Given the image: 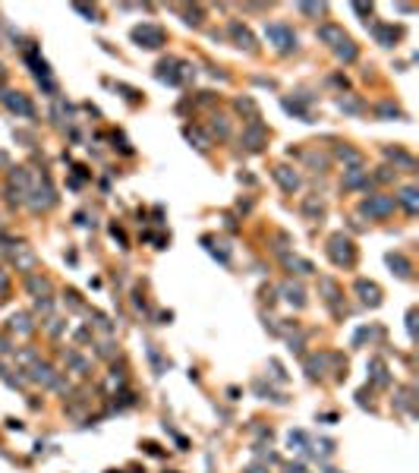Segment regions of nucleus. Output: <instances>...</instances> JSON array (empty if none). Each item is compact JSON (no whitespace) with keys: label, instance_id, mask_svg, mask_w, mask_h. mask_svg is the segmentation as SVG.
I'll use <instances>...</instances> for the list:
<instances>
[{"label":"nucleus","instance_id":"nucleus-18","mask_svg":"<svg viewBox=\"0 0 419 473\" xmlns=\"http://www.w3.org/2000/svg\"><path fill=\"white\" fill-rule=\"evenodd\" d=\"M183 133H186V139H189V142H195V149H202V152L211 145V136H205L202 130H199V126H186Z\"/></svg>","mask_w":419,"mask_h":473},{"label":"nucleus","instance_id":"nucleus-23","mask_svg":"<svg viewBox=\"0 0 419 473\" xmlns=\"http://www.w3.org/2000/svg\"><path fill=\"white\" fill-rule=\"evenodd\" d=\"M372 379H375V385H388V382H391V375H388V369H385L381 360H372Z\"/></svg>","mask_w":419,"mask_h":473},{"label":"nucleus","instance_id":"nucleus-7","mask_svg":"<svg viewBox=\"0 0 419 473\" xmlns=\"http://www.w3.org/2000/svg\"><path fill=\"white\" fill-rule=\"evenodd\" d=\"M369 186V174L362 168H350L343 174V190H366Z\"/></svg>","mask_w":419,"mask_h":473},{"label":"nucleus","instance_id":"nucleus-14","mask_svg":"<svg viewBox=\"0 0 419 473\" xmlns=\"http://www.w3.org/2000/svg\"><path fill=\"white\" fill-rule=\"evenodd\" d=\"M13 262H16V268H19V271H32L35 268V256H32L26 246H16L13 249Z\"/></svg>","mask_w":419,"mask_h":473},{"label":"nucleus","instance_id":"nucleus-22","mask_svg":"<svg viewBox=\"0 0 419 473\" xmlns=\"http://www.w3.org/2000/svg\"><path fill=\"white\" fill-rule=\"evenodd\" d=\"M303 211H306L309 218H315V221H318V218L325 215V205L318 202V199H315V196H309V199H306V202H303Z\"/></svg>","mask_w":419,"mask_h":473},{"label":"nucleus","instance_id":"nucleus-40","mask_svg":"<svg viewBox=\"0 0 419 473\" xmlns=\"http://www.w3.org/2000/svg\"><path fill=\"white\" fill-rule=\"evenodd\" d=\"M186 22H189V26H199V22H202V13H199V10H189V13H186Z\"/></svg>","mask_w":419,"mask_h":473},{"label":"nucleus","instance_id":"nucleus-33","mask_svg":"<svg viewBox=\"0 0 419 473\" xmlns=\"http://www.w3.org/2000/svg\"><path fill=\"white\" fill-rule=\"evenodd\" d=\"M66 363H69V366L76 369V372H85V369H88V360H82L79 353H72V350L66 353Z\"/></svg>","mask_w":419,"mask_h":473},{"label":"nucleus","instance_id":"nucleus-27","mask_svg":"<svg viewBox=\"0 0 419 473\" xmlns=\"http://www.w3.org/2000/svg\"><path fill=\"white\" fill-rule=\"evenodd\" d=\"M334 51H337V57H340V60H356V48H353V41H350V38H343Z\"/></svg>","mask_w":419,"mask_h":473},{"label":"nucleus","instance_id":"nucleus-43","mask_svg":"<svg viewBox=\"0 0 419 473\" xmlns=\"http://www.w3.org/2000/svg\"><path fill=\"white\" fill-rule=\"evenodd\" d=\"M287 473H309V470H306L303 464H290V467H287Z\"/></svg>","mask_w":419,"mask_h":473},{"label":"nucleus","instance_id":"nucleus-8","mask_svg":"<svg viewBox=\"0 0 419 473\" xmlns=\"http://www.w3.org/2000/svg\"><path fill=\"white\" fill-rule=\"evenodd\" d=\"M230 35H233L236 48H246V51H252V48H256V38H252V32H249L246 26H240V22H230Z\"/></svg>","mask_w":419,"mask_h":473},{"label":"nucleus","instance_id":"nucleus-15","mask_svg":"<svg viewBox=\"0 0 419 473\" xmlns=\"http://www.w3.org/2000/svg\"><path fill=\"white\" fill-rule=\"evenodd\" d=\"M281 294H284L287 303H293V306H303V303H306V294H303L300 284H290V281H287V284L281 287Z\"/></svg>","mask_w":419,"mask_h":473},{"label":"nucleus","instance_id":"nucleus-30","mask_svg":"<svg viewBox=\"0 0 419 473\" xmlns=\"http://www.w3.org/2000/svg\"><path fill=\"white\" fill-rule=\"evenodd\" d=\"M318 287H322V294H325V300H328V303H331V306H334V300L340 297V294H337V284H334V281H328V278H325V281H322Z\"/></svg>","mask_w":419,"mask_h":473},{"label":"nucleus","instance_id":"nucleus-41","mask_svg":"<svg viewBox=\"0 0 419 473\" xmlns=\"http://www.w3.org/2000/svg\"><path fill=\"white\" fill-rule=\"evenodd\" d=\"M98 357H114V344H98Z\"/></svg>","mask_w":419,"mask_h":473},{"label":"nucleus","instance_id":"nucleus-47","mask_svg":"<svg viewBox=\"0 0 419 473\" xmlns=\"http://www.w3.org/2000/svg\"><path fill=\"white\" fill-rule=\"evenodd\" d=\"M7 287V275H4V271H0V290H4Z\"/></svg>","mask_w":419,"mask_h":473},{"label":"nucleus","instance_id":"nucleus-24","mask_svg":"<svg viewBox=\"0 0 419 473\" xmlns=\"http://www.w3.org/2000/svg\"><path fill=\"white\" fill-rule=\"evenodd\" d=\"M10 180H13V183H16V190H29V183H32V180H29V174H26V168H13L10 171Z\"/></svg>","mask_w":419,"mask_h":473},{"label":"nucleus","instance_id":"nucleus-25","mask_svg":"<svg viewBox=\"0 0 419 473\" xmlns=\"http://www.w3.org/2000/svg\"><path fill=\"white\" fill-rule=\"evenodd\" d=\"M10 328H13V332H19V335H29V332H32V322H29L26 313H19V316H13V319H10Z\"/></svg>","mask_w":419,"mask_h":473},{"label":"nucleus","instance_id":"nucleus-6","mask_svg":"<svg viewBox=\"0 0 419 473\" xmlns=\"http://www.w3.org/2000/svg\"><path fill=\"white\" fill-rule=\"evenodd\" d=\"M4 101H7V107H13L16 114H22V117H35V107H32V101H29L26 95H19V92H7V95H4Z\"/></svg>","mask_w":419,"mask_h":473},{"label":"nucleus","instance_id":"nucleus-9","mask_svg":"<svg viewBox=\"0 0 419 473\" xmlns=\"http://www.w3.org/2000/svg\"><path fill=\"white\" fill-rule=\"evenodd\" d=\"M356 294L362 297V303H369V306H378L381 303V290L372 281H356Z\"/></svg>","mask_w":419,"mask_h":473},{"label":"nucleus","instance_id":"nucleus-45","mask_svg":"<svg viewBox=\"0 0 419 473\" xmlns=\"http://www.w3.org/2000/svg\"><path fill=\"white\" fill-rule=\"evenodd\" d=\"M10 350V344H7V338H0V353H7Z\"/></svg>","mask_w":419,"mask_h":473},{"label":"nucleus","instance_id":"nucleus-1","mask_svg":"<svg viewBox=\"0 0 419 473\" xmlns=\"http://www.w3.org/2000/svg\"><path fill=\"white\" fill-rule=\"evenodd\" d=\"M328 256H331L334 265H353L356 249H353V243H350L343 233H334L331 240H328Z\"/></svg>","mask_w":419,"mask_h":473},{"label":"nucleus","instance_id":"nucleus-26","mask_svg":"<svg viewBox=\"0 0 419 473\" xmlns=\"http://www.w3.org/2000/svg\"><path fill=\"white\" fill-rule=\"evenodd\" d=\"M400 202H404V208H407L410 215H416V208H419V202H416V190L407 186L404 193H400Z\"/></svg>","mask_w":419,"mask_h":473},{"label":"nucleus","instance_id":"nucleus-20","mask_svg":"<svg viewBox=\"0 0 419 473\" xmlns=\"http://www.w3.org/2000/svg\"><path fill=\"white\" fill-rule=\"evenodd\" d=\"M252 388H256V394H259V397H265V401H278V404L284 401V397H281L275 388H271V385H265L262 379H256V385H252Z\"/></svg>","mask_w":419,"mask_h":473},{"label":"nucleus","instance_id":"nucleus-31","mask_svg":"<svg viewBox=\"0 0 419 473\" xmlns=\"http://www.w3.org/2000/svg\"><path fill=\"white\" fill-rule=\"evenodd\" d=\"M385 155H388L391 161H397V164H400V168H407V171L413 168V158H410V155H404V152H397V149H388Z\"/></svg>","mask_w":419,"mask_h":473},{"label":"nucleus","instance_id":"nucleus-44","mask_svg":"<svg viewBox=\"0 0 419 473\" xmlns=\"http://www.w3.org/2000/svg\"><path fill=\"white\" fill-rule=\"evenodd\" d=\"M246 473H268V470H265V467H259V464H252V467H249Z\"/></svg>","mask_w":419,"mask_h":473},{"label":"nucleus","instance_id":"nucleus-2","mask_svg":"<svg viewBox=\"0 0 419 473\" xmlns=\"http://www.w3.org/2000/svg\"><path fill=\"white\" fill-rule=\"evenodd\" d=\"M265 38L275 44L278 51H284V54L297 48V35H293V29L284 26V22H271V26L265 29Z\"/></svg>","mask_w":419,"mask_h":473},{"label":"nucleus","instance_id":"nucleus-5","mask_svg":"<svg viewBox=\"0 0 419 473\" xmlns=\"http://www.w3.org/2000/svg\"><path fill=\"white\" fill-rule=\"evenodd\" d=\"M265 139H268V133H265V126H262V123H249V126H246L243 142H246V149H249V152H259L262 145H265Z\"/></svg>","mask_w":419,"mask_h":473},{"label":"nucleus","instance_id":"nucleus-10","mask_svg":"<svg viewBox=\"0 0 419 473\" xmlns=\"http://www.w3.org/2000/svg\"><path fill=\"white\" fill-rule=\"evenodd\" d=\"M275 180L287 190V193H293L300 186V174L297 171H290V168H275Z\"/></svg>","mask_w":419,"mask_h":473},{"label":"nucleus","instance_id":"nucleus-17","mask_svg":"<svg viewBox=\"0 0 419 473\" xmlns=\"http://www.w3.org/2000/svg\"><path fill=\"white\" fill-rule=\"evenodd\" d=\"M284 265L290 268V271H297V275H312V262H306V259H300V256H284Z\"/></svg>","mask_w":419,"mask_h":473},{"label":"nucleus","instance_id":"nucleus-36","mask_svg":"<svg viewBox=\"0 0 419 473\" xmlns=\"http://www.w3.org/2000/svg\"><path fill=\"white\" fill-rule=\"evenodd\" d=\"M293 445H297V448L306 445V435H303V432H290V448H293Z\"/></svg>","mask_w":419,"mask_h":473},{"label":"nucleus","instance_id":"nucleus-35","mask_svg":"<svg viewBox=\"0 0 419 473\" xmlns=\"http://www.w3.org/2000/svg\"><path fill=\"white\" fill-rule=\"evenodd\" d=\"M35 309H38V313H51V309H54L51 297H41V300H35Z\"/></svg>","mask_w":419,"mask_h":473},{"label":"nucleus","instance_id":"nucleus-16","mask_svg":"<svg viewBox=\"0 0 419 473\" xmlns=\"http://www.w3.org/2000/svg\"><path fill=\"white\" fill-rule=\"evenodd\" d=\"M35 196L38 199H32V208H51L54 202H57V196H54V190L44 183V190H35Z\"/></svg>","mask_w":419,"mask_h":473},{"label":"nucleus","instance_id":"nucleus-12","mask_svg":"<svg viewBox=\"0 0 419 473\" xmlns=\"http://www.w3.org/2000/svg\"><path fill=\"white\" fill-rule=\"evenodd\" d=\"M32 382H41V385H51L54 379H57V372H54L47 363H32V372H29Z\"/></svg>","mask_w":419,"mask_h":473},{"label":"nucleus","instance_id":"nucleus-42","mask_svg":"<svg viewBox=\"0 0 419 473\" xmlns=\"http://www.w3.org/2000/svg\"><path fill=\"white\" fill-rule=\"evenodd\" d=\"M300 10H303V13H312V16H315V13H325V7H322V4H318V7H315V4H303Z\"/></svg>","mask_w":419,"mask_h":473},{"label":"nucleus","instance_id":"nucleus-38","mask_svg":"<svg viewBox=\"0 0 419 473\" xmlns=\"http://www.w3.org/2000/svg\"><path fill=\"white\" fill-rule=\"evenodd\" d=\"M214 130H217V136H227V123H224V117H214Z\"/></svg>","mask_w":419,"mask_h":473},{"label":"nucleus","instance_id":"nucleus-13","mask_svg":"<svg viewBox=\"0 0 419 473\" xmlns=\"http://www.w3.org/2000/svg\"><path fill=\"white\" fill-rule=\"evenodd\" d=\"M26 290L41 300V297L51 294V281H47V278H38V275H29V278H26Z\"/></svg>","mask_w":419,"mask_h":473},{"label":"nucleus","instance_id":"nucleus-11","mask_svg":"<svg viewBox=\"0 0 419 473\" xmlns=\"http://www.w3.org/2000/svg\"><path fill=\"white\" fill-rule=\"evenodd\" d=\"M318 38L325 41V44H340L347 35H343V29H337V26H331V22H325V26H318Z\"/></svg>","mask_w":419,"mask_h":473},{"label":"nucleus","instance_id":"nucleus-46","mask_svg":"<svg viewBox=\"0 0 419 473\" xmlns=\"http://www.w3.org/2000/svg\"><path fill=\"white\" fill-rule=\"evenodd\" d=\"M10 164V158H7V152H0V168H7Z\"/></svg>","mask_w":419,"mask_h":473},{"label":"nucleus","instance_id":"nucleus-29","mask_svg":"<svg viewBox=\"0 0 419 473\" xmlns=\"http://www.w3.org/2000/svg\"><path fill=\"white\" fill-rule=\"evenodd\" d=\"M337 107H340V111H350V114H359V111H362V101H356V98H350V95H343V98L337 101Z\"/></svg>","mask_w":419,"mask_h":473},{"label":"nucleus","instance_id":"nucleus-21","mask_svg":"<svg viewBox=\"0 0 419 473\" xmlns=\"http://www.w3.org/2000/svg\"><path fill=\"white\" fill-rule=\"evenodd\" d=\"M372 35H375V38H378L381 44H391V41L397 38V35H400V29H391V26H375V29H372Z\"/></svg>","mask_w":419,"mask_h":473},{"label":"nucleus","instance_id":"nucleus-32","mask_svg":"<svg viewBox=\"0 0 419 473\" xmlns=\"http://www.w3.org/2000/svg\"><path fill=\"white\" fill-rule=\"evenodd\" d=\"M236 107H240V111H246V114L252 117V123L259 120V107H256V101H252V98H240V101H236Z\"/></svg>","mask_w":419,"mask_h":473},{"label":"nucleus","instance_id":"nucleus-28","mask_svg":"<svg viewBox=\"0 0 419 473\" xmlns=\"http://www.w3.org/2000/svg\"><path fill=\"white\" fill-rule=\"evenodd\" d=\"M328 360H331V357H309V360H306L309 375H312V379H315V375H322V369H325V363H328Z\"/></svg>","mask_w":419,"mask_h":473},{"label":"nucleus","instance_id":"nucleus-39","mask_svg":"<svg viewBox=\"0 0 419 473\" xmlns=\"http://www.w3.org/2000/svg\"><path fill=\"white\" fill-rule=\"evenodd\" d=\"M47 332H51V335H60V332H63L60 319H47Z\"/></svg>","mask_w":419,"mask_h":473},{"label":"nucleus","instance_id":"nucleus-37","mask_svg":"<svg viewBox=\"0 0 419 473\" xmlns=\"http://www.w3.org/2000/svg\"><path fill=\"white\" fill-rule=\"evenodd\" d=\"M268 366H271V375H275L278 382H284V369H281V363H278V360H271Z\"/></svg>","mask_w":419,"mask_h":473},{"label":"nucleus","instance_id":"nucleus-3","mask_svg":"<svg viewBox=\"0 0 419 473\" xmlns=\"http://www.w3.org/2000/svg\"><path fill=\"white\" fill-rule=\"evenodd\" d=\"M133 41H139L142 48H161L164 44V29L152 26V22H142L133 29Z\"/></svg>","mask_w":419,"mask_h":473},{"label":"nucleus","instance_id":"nucleus-19","mask_svg":"<svg viewBox=\"0 0 419 473\" xmlns=\"http://www.w3.org/2000/svg\"><path fill=\"white\" fill-rule=\"evenodd\" d=\"M388 265L397 271L400 278H410V262H407L404 256H400V252H388Z\"/></svg>","mask_w":419,"mask_h":473},{"label":"nucleus","instance_id":"nucleus-34","mask_svg":"<svg viewBox=\"0 0 419 473\" xmlns=\"http://www.w3.org/2000/svg\"><path fill=\"white\" fill-rule=\"evenodd\" d=\"M337 158H343V161H350L353 168H359V155H356V152H350V149H337Z\"/></svg>","mask_w":419,"mask_h":473},{"label":"nucleus","instance_id":"nucleus-4","mask_svg":"<svg viewBox=\"0 0 419 473\" xmlns=\"http://www.w3.org/2000/svg\"><path fill=\"white\" fill-rule=\"evenodd\" d=\"M394 199L391 196H369L366 202H362V211H366L369 218H385V215H391L394 211Z\"/></svg>","mask_w":419,"mask_h":473}]
</instances>
